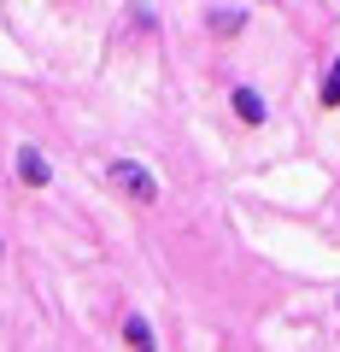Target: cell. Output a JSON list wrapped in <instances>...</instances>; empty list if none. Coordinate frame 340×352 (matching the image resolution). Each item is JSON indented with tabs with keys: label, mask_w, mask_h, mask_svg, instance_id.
<instances>
[{
	"label": "cell",
	"mask_w": 340,
	"mask_h": 352,
	"mask_svg": "<svg viewBox=\"0 0 340 352\" xmlns=\"http://www.w3.org/2000/svg\"><path fill=\"white\" fill-rule=\"evenodd\" d=\"M106 182H112L124 200H135V206L159 200V176H152L147 164H135V159H112V164H106Z\"/></svg>",
	"instance_id": "cell-1"
},
{
	"label": "cell",
	"mask_w": 340,
	"mask_h": 352,
	"mask_svg": "<svg viewBox=\"0 0 340 352\" xmlns=\"http://www.w3.org/2000/svg\"><path fill=\"white\" fill-rule=\"evenodd\" d=\"M229 106H235V118H240L247 129H264V124H270V100H264L252 82H235V88H229Z\"/></svg>",
	"instance_id": "cell-2"
},
{
	"label": "cell",
	"mask_w": 340,
	"mask_h": 352,
	"mask_svg": "<svg viewBox=\"0 0 340 352\" xmlns=\"http://www.w3.org/2000/svg\"><path fill=\"white\" fill-rule=\"evenodd\" d=\"M12 164H18V182H24V188H47V182H53V164H47L41 147H18Z\"/></svg>",
	"instance_id": "cell-3"
},
{
	"label": "cell",
	"mask_w": 340,
	"mask_h": 352,
	"mask_svg": "<svg viewBox=\"0 0 340 352\" xmlns=\"http://www.w3.org/2000/svg\"><path fill=\"white\" fill-rule=\"evenodd\" d=\"M205 30H212V36H240V30H247V6H212V12H205Z\"/></svg>",
	"instance_id": "cell-4"
},
{
	"label": "cell",
	"mask_w": 340,
	"mask_h": 352,
	"mask_svg": "<svg viewBox=\"0 0 340 352\" xmlns=\"http://www.w3.org/2000/svg\"><path fill=\"white\" fill-rule=\"evenodd\" d=\"M124 346H129V352H159V340H152V323H147V317H129V323H124Z\"/></svg>",
	"instance_id": "cell-5"
},
{
	"label": "cell",
	"mask_w": 340,
	"mask_h": 352,
	"mask_svg": "<svg viewBox=\"0 0 340 352\" xmlns=\"http://www.w3.org/2000/svg\"><path fill=\"white\" fill-rule=\"evenodd\" d=\"M317 94H323V106H328V112H340V53L328 59V71H323V88H317Z\"/></svg>",
	"instance_id": "cell-6"
}]
</instances>
